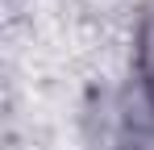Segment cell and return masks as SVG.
Returning <instances> with one entry per match:
<instances>
[{
    "label": "cell",
    "instance_id": "cell-1",
    "mask_svg": "<svg viewBox=\"0 0 154 150\" xmlns=\"http://www.w3.org/2000/svg\"><path fill=\"white\" fill-rule=\"evenodd\" d=\"M137 75H142V92L154 108V17H146L137 33Z\"/></svg>",
    "mask_w": 154,
    "mask_h": 150
}]
</instances>
